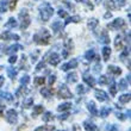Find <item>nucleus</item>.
Listing matches in <instances>:
<instances>
[{
	"mask_svg": "<svg viewBox=\"0 0 131 131\" xmlns=\"http://www.w3.org/2000/svg\"><path fill=\"white\" fill-rule=\"evenodd\" d=\"M62 131H67V130H62Z\"/></svg>",
	"mask_w": 131,
	"mask_h": 131,
	"instance_id": "obj_61",
	"label": "nucleus"
},
{
	"mask_svg": "<svg viewBox=\"0 0 131 131\" xmlns=\"http://www.w3.org/2000/svg\"><path fill=\"white\" fill-rule=\"evenodd\" d=\"M4 110H5V106H3V105L0 104V116H1V117H3V111Z\"/></svg>",
	"mask_w": 131,
	"mask_h": 131,
	"instance_id": "obj_56",
	"label": "nucleus"
},
{
	"mask_svg": "<svg viewBox=\"0 0 131 131\" xmlns=\"http://www.w3.org/2000/svg\"><path fill=\"white\" fill-rule=\"evenodd\" d=\"M59 16L60 17H62V18H64V17H67V12H66L64 10H60L59 11Z\"/></svg>",
	"mask_w": 131,
	"mask_h": 131,
	"instance_id": "obj_50",
	"label": "nucleus"
},
{
	"mask_svg": "<svg viewBox=\"0 0 131 131\" xmlns=\"http://www.w3.org/2000/svg\"><path fill=\"white\" fill-rule=\"evenodd\" d=\"M126 56H129V50H128V49H126V50H124V52H122V54H121V60H122V61H124Z\"/></svg>",
	"mask_w": 131,
	"mask_h": 131,
	"instance_id": "obj_45",
	"label": "nucleus"
},
{
	"mask_svg": "<svg viewBox=\"0 0 131 131\" xmlns=\"http://www.w3.org/2000/svg\"><path fill=\"white\" fill-rule=\"evenodd\" d=\"M41 94L45 98H50L52 95V88H50V87H43L41 90Z\"/></svg>",
	"mask_w": 131,
	"mask_h": 131,
	"instance_id": "obj_15",
	"label": "nucleus"
},
{
	"mask_svg": "<svg viewBox=\"0 0 131 131\" xmlns=\"http://www.w3.org/2000/svg\"><path fill=\"white\" fill-rule=\"evenodd\" d=\"M87 108H88V111L91 112L92 116H97L98 114V110H97V107H95L93 101H90V103L87 104Z\"/></svg>",
	"mask_w": 131,
	"mask_h": 131,
	"instance_id": "obj_17",
	"label": "nucleus"
},
{
	"mask_svg": "<svg viewBox=\"0 0 131 131\" xmlns=\"http://www.w3.org/2000/svg\"><path fill=\"white\" fill-rule=\"evenodd\" d=\"M76 1H81V0H76Z\"/></svg>",
	"mask_w": 131,
	"mask_h": 131,
	"instance_id": "obj_60",
	"label": "nucleus"
},
{
	"mask_svg": "<svg viewBox=\"0 0 131 131\" xmlns=\"http://www.w3.org/2000/svg\"><path fill=\"white\" fill-rule=\"evenodd\" d=\"M54 130H55L54 125H47V126H39L35 131H54Z\"/></svg>",
	"mask_w": 131,
	"mask_h": 131,
	"instance_id": "obj_28",
	"label": "nucleus"
},
{
	"mask_svg": "<svg viewBox=\"0 0 131 131\" xmlns=\"http://www.w3.org/2000/svg\"><path fill=\"white\" fill-rule=\"evenodd\" d=\"M85 57H86V60H88V61H92V60L95 57V51H94L93 49H90V50L85 54Z\"/></svg>",
	"mask_w": 131,
	"mask_h": 131,
	"instance_id": "obj_27",
	"label": "nucleus"
},
{
	"mask_svg": "<svg viewBox=\"0 0 131 131\" xmlns=\"http://www.w3.org/2000/svg\"><path fill=\"white\" fill-rule=\"evenodd\" d=\"M19 18L21 19V24H20V28L21 30H25V29L28 28L31 20H30V17H29V13L26 10H21V12L19 13Z\"/></svg>",
	"mask_w": 131,
	"mask_h": 131,
	"instance_id": "obj_3",
	"label": "nucleus"
},
{
	"mask_svg": "<svg viewBox=\"0 0 131 131\" xmlns=\"http://www.w3.org/2000/svg\"><path fill=\"white\" fill-rule=\"evenodd\" d=\"M32 104H34V98H28L24 101V107L25 108H29V107L32 106Z\"/></svg>",
	"mask_w": 131,
	"mask_h": 131,
	"instance_id": "obj_38",
	"label": "nucleus"
},
{
	"mask_svg": "<svg viewBox=\"0 0 131 131\" xmlns=\"http://www.w3.org/2000/svg\"><path fill=\"white\" fill-rule=\"evenodd\" d=\"M83 81H85L90 87L95 86V79H94L93 76H91L90 74H85V75H83Z\"/></svg>",
	"mask_w": 131,
	"mask_h": 131,
	"instance_id": "obj_11",
	"label": "nucleus"
},
{
	"mask_svg": "<svg viewBox=\"0 0 131 131\" xmlns=\"http://www.w3.org/2000/svg\"><path fill=\"white\" fill-rule=\"evenodd\" d=\"M80 17L79 16H73V17H69L67 20H66V24H69V23H80Z\"/></svg>",
	"mask_w": 131,
	"mask_h": 131,
	"instance_id": "obj_29",
	"label": "nucleus"
},
{
	"mask_svg": "<svg viewBox=\"0 0 131 131\" xmlns=\"http://www.w3.org/2000/svg\"><path fill=\"white\" fill-rule=\"evenodd\" d=\"M100 70H101V67H100V64H97L95 67H94V72H95V73H99Z\"/></svg>",
	"mask_w": 131,
	"mask_h": 131,
	"instance_id": "obj_54",
	"label": "nucleus"
},
{
	"mask_svg": "<svg viewBox=\"0 0 131 131\" xmlns=\"http://www.w3.org/2000/svg\"><path fill=\"white\" fill-rule=\"evenodd\" d=\"M118 87H119V90H125L126 87H128V81L125 79H122L121 81H119V83H118Z\"/></svg>",
	"mask_w": 131,
	"mask_h": 131,
	"instance_id": "obj_34",
	"label": "nucleus"
},
{
	"mask_svg": "<svg viewBox=\"0 0 131 131\" xmlns=\"http://www.w3.org/2000/svg\"><path fill=\"white\" fill-rule=\"evenodd\" d=\"M29 82H30V76H29V75H24L20 79V83L23 85V86H26Z\"/></svg>",
	"mask_w": 131,
	"mask_h": 131,
	"instance_id": "obj_41",
	"label": "nucleus"
},
{
	"mask_svg": "<svg viewBox=\"0 0 131 131\" xmlns=\"http://www.w3.org/2000/svg\"><path fill=\"white\" fill-rule=\"evenodd\" d=\"M1 69H3V67H0V70H1Z\"/></svg>",
	"mask_w": 131,
	"mask_h": 131,
	"instance_id": "obj_59",
	"label": "nucleus"
},
{
	"mask_svg": "<svg viewBox=\"0 0 131 131\" xmlns=\"http://www.w3.org/2000/svg\"><path fill=\"white\" fill-rule=\"evenodd\" d=\"M44 110V107L42 106V105H36L34 107V116H38V114H41Z\"/></svg>",
	"mask_w": 131,
	"mask_h": 131,
	"instance_id": "obj_30",
	"label": "nucleus"
},
{
	"mask_svg": "<svg viewBox=\"0 0 131 131\" xmlns=\"http://www.w3.org/2000/svg\"><path fill=\"white\" fill-rule=\"evenodd\" d=\"M16 61H17V56H16V55H11V57L8 59V62H10V63H14Z\"/></svg>",
	"mask_w": 131,
	"mask_h": 131,
	"instance_id": "obj_48",
	"label": "nucleus"
},
{
	"mask_svg": "<svg viewBox=\"0 0 131 131\" xmlns=\"http://www.w3.org/2000/svg\"><path fill=\"white\" fill-rule=\"evenodd\" d=\"M104 17L107 19V18H111V17H112V14H111V12H107V13H105V16H104Z\"/></svg>",
	"mask_w": 131,
	"mask_h": 131,
	"instance_id": "obj_57",
	"label": "nucleus"
},
{
	"mask_svg": "<svg viewBox=\"0 0 131 131\" xmlns=\"http://www.w3.org/2000/svg\"><path fill=\"white\" fill-rule=\"evenodd\" d=\"M110 93H111V95H116V93H117V86H116V83L113 81L110 85Z\"/></svg>",
	"mask_w": 131,
	"mask_h": 131,
	"instance_id": "obj_39",
	"label": "nucleus"
},
{
	"mask_svg": "<svg viewBox=\"0 0 131 131\" xmlns=\"http://www.w3.org/2000/svg\"><path fill=\"white\" fill-rule=\"evenodd\" d=\"M108 83V78L106 75H101L99 78V85H107Z\"/></svg>",
	"mask_w": 131,
	"mask_h": 131,
	"instance_id": "obj_37",
	"label": "nucleus"
},
{
	"mask_svg": "<svg viewBox=\"0 0 131 131\" xmlns=\"http://www.w3.org/2000/svg\"><path fill=\"white\" fill-rule=\"evenodd\" d=\"M6 121L10 123V124H16L18 122V113L16 110H8L6 113Z\"/></svg>",
	"mask_w": 131,
	"mask_h": 131,
	"instance_id": "obj_5",
	"label": "nucleus"
},
{
	"mask_svg": "<svg viewBox=\"0 0 131 131\" xmlns=\"http://www.w3.org/2000/svg\"><path fill=\"white\" fill-rule=\"evenodd\" d=\"M18 74V70L14 67H10V68H7V75H8V78H11V79H14L16 76H17Z\"/></svg>",
	"mask_w": 131,
	"mask_h": 131,
	"instance_id": "obj_19",
	"label": "nucleus"
},
{
	"mask_svg": "<svg viewBox=\"0 0 131 131\" xmlns=\"http://www.w3.org/2000/svg\"><path fill=\"white\" fill-rule=\"evenodd\" d=\"M45 67V62L44 61H42V62H39L37 64V67H36V70H37V72H39V70H42V69L44 68Z\"/></svg>",
	"mask_w": 131,
	"mask_h": 131,
	"instance_id": "obj_44",
	"label": "nucleus"
},
{
	"mask_svg": "<svg viewBox=\"0 0 131 131\" xmlns=\"http://www.w3.org/2000/svg\"><path fill=\"white\" fill-rule=\"evenodd\" d=\"M51 28L54 30V32H60L63 29V25L61 24V21H54L51 24Z\"/></svg>",
	"mask_w": 131,
	"mask_h": 131,
	"instance_id": "obj_20",
	"label": "nucleus"
},
{
	"mask_svg": "<svg viewBox=\"0 0 131 131\" xmlns=\"http://www.w3.org/2000/svg\"><path fill=\"white\" fill-rule=\"evenodd\" d=\"M59 98H62V99H69V98H73L72 92L69 91V88L66 85H61L59 90Z\"/></svg>",
	"mask_w": 131,
	"mask_h": 131,
	"instance_id": "obj_4",
	"label": "nucleus"
},
{
	"mask_svg": "<svg viewBox=\"0 0 131 131\" xmlns=\"http://www.w3.org/2000/svg\"><path fill=\"white\" fill-rule=\"evenodd\" d=\"M110 113H111V108H110V107H101V108H100V112H99L100 117L105 118V117H107Z\"/></svg>",
	"mask_w": 131,
	"mask_h": 131,
	"instance_id": "obj_21",
	"label": "nucleus"
},
{
	"mask_svg": "<svg viewBox=\"0 0 131 131\" xmlns=\"http://www.w3.org/2000/svg\"><path fill=\"white\" fill-rule=\"evenodd\" d=\"M83 126H85V129H86L87 131H99V129H98L97 125H94L93 123L90 122V121L83 122Z\"/></svg>",
	"mask_w": 131,
	"mask_h": 131,
	"instance_id": "obj_12",
	"label": "nucleus"
},
{
	"mask_svg": "<svg viewBox=\"0 0 131 131\" xmlns=\"http://www.w3.org/2000/svg\"><path fill=\"white\" fill-rule=\"evenodd\" d=\"M105 5H106V7L108 8V10H114V8H116V5H114L113 0H107Z\"/></svg>",
	"mask_w": 131,
	"mask_h": 131,
	"instance_id": "obj_42",
	"label": "nucleus"
},
{
	"mask_svg": "<svg viewBox=\"0 0 131 131\" xmlns=\"http://www.w3.org/2000/svg\"><path fill=\"white\" fill-rule=\"evenodd\" d=\"M35 83H36L37 86L44 85L45 83V78H43V76H38V78H36V80H35Z\"/></svg>",
	"mask_w": 131,
	"mask_h": 131,
	"instance_id": "obj_35",
	"label": "nucleus"
},
{
	"mask_svg": "<svg viewBox=\"0 0 131 131\" xmlns=\"http://www.w3.org/2000/svg\"><path fill=\"white\" fill-rule=\"evenodd\" d=\"M107 72L112 73V74H114V75H121L122 69L118 68V67H114V66H108V67H107Z\"/></svg>",
	"mask_w": 131,
	"mask_h": 131,
	"instance_id": "obj_18",
	"label": "nucleus"
},
{
	"mask_svg": "<svg viewBox=\"0 0 131 131\" xmlns=\"http://www.w3.org/2000/svg\"><path fill=\"white\" fill-rule=\"evenodd\" d=\"M21 48H23V47H21L20 44H14V45H11L7 50H5V52L8 54V55H12V54L14 55V52L17 51V50H19V49H21Z\"/></svg>",
	"mask_w": 131,
	"mask_h": 131,
	"instance_id": "obj_14",
	"label": "nucleus"
},
{
	"mask_svg": "<svg viewBox=\"0 0 131 131\" xmlns=\"http://www.w3.org/2000/svg\"><path fill=\"white\" fill-rule=\"evenodd\" d=\"M37 55H38V51H36L34 55H31V61H32V63L36 62V60H37Z\"/></svg>",
	"mask_w": 131,
	"mask_h": 131,
	"instance_id": "obj_51",
	"label": "nucleus"
},
{
	"mask_svg": "<svg viewBox=\"0 0 131 131\" xmlns=\"http://www.w3.org/2000/svg\"><path fill=\"white\" fill-rule=\"evenodd\" d=\"M119 101H121L122 104H126L130 101V93L128 94H123V95H121L119 97Z\"/></svg>",
	"mask_w": 131,
	"mask_h": 131,
	"instance_id": "obj_32",
	"label": "nucleus"
},
{
	"mask_svg": "<svg viewBox=\"0 0 131 131\" xmlns=\"http://www.w3.org/2000/svg\"><path fill=\"white\" fill-rule=\"evenodd\" d=\"M49 39H50V34H49L47 29H41V31L34 36V41L37 44H42V45L48 44Z\"/></svg>",
	"mask_w": 131,
	"mask_h": 131,
	"instance_id": "obj_2",
	"label": "nucleus"
},
{
	"mask_svg": "<svg viewBox=\"0 0 131 131\" xmlns=\"http://www.w3.org/2000/svg\"><path fill=\"white\" fill-rule=\"evenodd\" d=\"M95 98H97L99 101H106V100L108 99L107 93H106V92H104V91H101V90H97V91H95Z\"/></svg>",
	"mask_w": 131,
	"mask_h": 131,
	"instance_id": "obj_10",
	"label": "nucleus"
},
{
	"mask_svg": "<svg viewBox=\"0 0 131 131\" xmlns=\"http://www.w3.org/2000/svg\"><path fill=\"white\" fill-rule=\"evenodd\" d=\"M39 14L43 21H48L51 16L54 14V8L51 7V5L49 3H44L39 6Z\"/></svg>",
	"mask_w": 131,
	"mask_h": 131,
	"instance_id": "obj_1",
	"label": "nucleus"
},
{
	"mask_svg": "<svg viewBox=\"0 0 131 131\" xmlns=\"http://www.w3.org/2000/svg\"><path fill=\"white\" fill-rule=\"evenodd\" d=\"M26 92H28V90H26V87L21 86L20 88H19V90H18L17 92H16V97H20L21 94H25Z\"/></svg>",
	"mask_w": 131,
	"mask_h": 131,
	"instance_id": "obj_40",
	"label": "nucleus"
},
{
	"mask_svg": "<svg viewBox=\"0 0 131 131\" xmlns=\"http://www.w3.org/2000/svg\"><path fill=\"white\" fill-rule=\"evenodd\" d=\"M4 81H5V79H4V76H0V87L4 85Z\"/></svg>",
	"mask_w": 131,
	"mask_h": 131,
	"instance_id": "obj_58",
	"label": "nucleus"
},
{
	"mask_svg": "<svg viewBox=\"0 0 131 131\" xmlns=\"http://www.w3.org/2000/svg\"><path fill=\"white\" fill-rule=\"evenodd\" d=\"M110 55H111V49H110V47H104V48H103L104 60H105V61H107V60H108V57H110Z\"/></svg>",
	"mask_w": 131,
	"mask_h": 131,
	"instance_id": "obj_25",
	"label": "nucleus"
},
{
	"mask_svg": "<svg viewBox=\"0 0 131 131\" xmlns=\"http://www.w3.org/2000/svg\"><path fill=\"white\" fill-rule=\"evenodd\" d=\"M0 98H1V99H5L6 101H8V103H12V101H13V95L11 93H8V92H0Z\"/></svg>",
	"mask_w": 131,
	"mask_h": 131,
	"instance_id": "obj_16",
	"label": "nucleus"
},
{
	"mask_svg": "<svg viewBox=\"0 0 131 131\" xmlns=\"http://www.w3.org/2000/svg\"><path fill=\"white\" fill-rule=\"evenodd\" d=\"M76 92H78L79 94H83L85 92H86V88H85L83 85H79V86L76 87Z\"/></svg>",
	"mask_w": 131,
	"mask_h": 131,
	"instance_id": "obj_43",
	"label": "nucleus"
},
{
	"mask_svg": "<svg viewBox=\"0 0 131 131\" xmlns=\"http://www.w3.org/2000/svg\"><path fill=\"white\" fill-rule=\"evenodd\" d=\"M63 1H64V0H63Z\"/></svg>",
	"mask_w": 131,
	"mask_h": 131,
	"instance_id": "obj_62",
	"label": "nucleus"
},
{
	"mask_svg": "<svg viewBox=\"0 0 131 131\" xmlns=\"http://www.w3.org/2000/svg\"><path fill=\"white\" fill-rule=\"evenodd\" d=\"M68 116H69L68 113H64V114H62V116H60L59 119H60V121H64V119H67V118H68Z\"/></svg>",
	"mask_w": 131,
	"mask_h": 131,
	"instance_id": "obj_52",
	"label": "nucleus"
},
{
	"mask_svg": "<svg viewBox=\"0 0 131 131\" xmlns=\"http://www.w3.org/2000/svg\"><path fill=\"white\" fill-rule=\"evenodd\" d=\"M116 48H117V50H122V48H123V45H122V36L116 37Z\"/></svg>",
	"mask_w": 131,
	"mask_h": 131,
	"instance_id": "obj_36",
	"label": "nucleus"
},
{
	"mask_svg": "<svg viewBox=\"0 0 131 131\" xmlns=\"http://www.w3.org/2000/svg\"><path fill=\"white\" fill-rule=\"evenodd\" d=\"M107 130L108 131H118V129L116 125H108V126H107Z\"/></svg>",
	"mask_w": 131,
	"mask_h": 131,
	"instance_id": "obj_49",
	"label": "nucleus"
},
{
	"mask_svg": "<svg viewBox=\"0 0 131 131\" xmlns=\"http://www.w3.org/2000/svg\"><path fill=\"white\" fill-rule=\"evenodd\" d=\"M73 131H81V128H80L79 125H74L73 126Z\"/></svg>",
	"mask_w": 131,
	"mask_h": 131,
	"instance_id": "obj_55",
	"label": "nucleus"
},
{
	"mask_svg": "<svg viewBox=\"0 0 131 131\" xmlns=\"http://www.w3.org/2000/svg\"><path fill=\"white\" fill-rule=\"evenodd\" d=\"M70 107H72V104L70 103H64V104H62V105H60V106L57 107V111H60V112L68 111V110H70Z\"/></svg>",
	"mask_w": 131,
	"mask_h": 131,
	"instance_id": "obj_24",
	"label": "nucleus"
},
{
	"mask_svg": "<svg viewBox=\"0 0 131 131\" xmlns=\"http://www.w3.org/2000/svg\"><path fill=\"white\" fill-rule=\"evenodd\" d=\"M17 1L18 0H12V1H11V4H10V8L12 11L14 10V8H16V5H17Z\"/></svg>",
	"mask_w": 131,
	"mask_h": 131,
	"instance_id": "obj_47",
	"label": "nucleus"
},
{
	"mask_svg": "<svg viewBox=\"0 0 131 131\" xmlns=\"http://www.w3.org/2000/svg\"><path fill=\"white\" fill-rule=\"evenodd\" d=\"M123 25H124V20H123L122 18H117V19H114L112 23H110V24L107 25V28L112 29V30H118V29H121Z\"/></svg>",
	"mask_w": 131,
	"mask_h": 131,
	"instance_id": "obj_7",
	"label": "nucleus"
},
{
	"mask_svg": "<svg viewBox=\"0 0 131 131\" xmlns=\"http://www.w3.org/2000/svg\"><path fill=\"white\" fill-rule=\"evenodd\" d=\"M99 42L100 43H104V44H108V43H110V36H108L107 31L104 30V31L101 32V35H100V37H99Z\"/></svg>",
	"mask_w": 131,
	"mask_h": 131,
	"instance_id": "obj_13",
	"label": "nucleus"
},
{
	"mask_svg": "<svg viewBox=\"0 0 131 131\" xmlns=\"http://www.w3.org/2000/svg\"><path fill=\"white\" fill-rule=\"evenodd\" d=\"M1 39H4V41H8V39H19V36L18 35H12L10 31H5V32H3L1 34Z\"/></svg>",
	"mask_w": 131,
	"mask_h": 131,
	"instance_id": "obj_9",
	"label": "nucleus"
},
{
	"mask_svg": "<svg viewBox=\"0 0 131 131\" xmlns=\"http://www.w3.org/2000/svg\"><path fill=\"white\" fill-rule=\"evenodd\" d=\"M16 26H17V20L14 18H10L8 21L5 24V28L6 29H12V28H16Z\"/></svg>",
	"mask_w": 131,
	"mask_h": 131,
	"instance_id": "obj_22",
	"label": "nucleus"
},
{
	"mask_svg": "<svg viewBox=\"0 0 131 131\" xmlns=\"http://www.w3.org/2000/svg\"><path fill=\"white\" fill-rule=\"evenodd\" d=\"M125 3H126V0H117L118 6H124Z\"/></svg>",
	"mask_w": 131,
	"mask_h": 131,
	"instance_id": "obj_53",
	"label": "nucleus"
},
{
	"mask_svg": "<svg viewBox=\"0 0 131 131\" xmlns=\"http://www.w3.org/2000/svg\"><path fill=\"white\" fill-rule=\"evenodd\" d=\"M55 81H56V76L55 75H50V78H49V85H50V86H52Z\"/></svg>",
	"mask_w": 131,
	"mask_h": 131,
	"instance_id": "obj_46",
	"label": "nucleus"
},
{
	"mask_svg": "<svg viewBox=\"0 0 131 131\" xmlns=\"http://www.w3.org/2000/svg\"><path fill=\"white\" fill-rule=\"evenodd\" d=\"M78 67V60L76 59H73V60H70L68 63H66V64H63L62 67H61V69L62 70H68V69H72V68H76Z\"/></svg>",
	"mask_w": 131,
	"mask_h": 131,
	"instance_id": "obj_8",
	"label": "nucleus"
},
{
	"mask_svg": "<svg viewBox=\"0 0 131 131\" xmlns=\"http://www.w3.org/2000/svg\"><path fill=\"white\" fill-rule=\"evenodd\" d=\"M76 80H78V74L76 73H70V74L67 75V81L68 82H70V83L76 82Z\"/></svg>",
	"mask_w": 131,
	"mask_h": 131,
	"instance_id": "obj_26",
	"label": "nucleus"
},
{
	"mask_svg": "<svg viewBox=\"0 0 131 131\" xmlns=\"http://www.w3.org/2000/svg\"><path fill=\"white\" fill-rule=\"evenodd\" d=\"M8 6V0H1L0 1V13H5Z\"/></svg>",
	"mask_w": 131,
	"mask_h": 131,
	"instance_id": "obj_23",
	"label": "nucleus"
},
{
	"mask_svg": "<svg viewBox=\"0 0 131 131\" xmlns=\"http://www.w3.org/2000/svg\"><path fill=\"white\" fill-rule=\"evenodd\" d=\"M42 119H43V122H50V121H52L54 119V116H52V113L51 112H45L44 113V116L42 117Z\"/></svg>",
	"mask_w": 131,
	"mask_h": 131,
	"instance_id": "obj_31",
	"label": "nucleus"
},
{
	"mask_svg": "<svg viewBox=\"0 0 131 131\" xmlns=\"http://www.w3.org/2000/svg\"><path fill=\"white\" fill-rule=\"evenodd\" d=\"M98 24H99V21H98L95 18H92L90 20V23H88V28H90V30H94Z\"/></svg>",
	"mask_w": 131,
	"mask_h": 131,
	"instance_id": "obj_33",
	"label": "nucleus"
},
{
	"mask_svg": "<svg viewBox=\"0 0 131 131\" xmlns=\"http://www.w3.org/2000/svg\"><path fill=\"white\" fill-rule=\"evenodd\" d=\"M47 61H48L51 66H57L60 63V61H61V57H60V55L59 54H56V52H50V54L48 55Z\"/></svg>",
	"mask_w": 131,
	"mask_h": 131,
	"instance_id": "obj_6",
	"label": "nucleus"
}]
</instances>
